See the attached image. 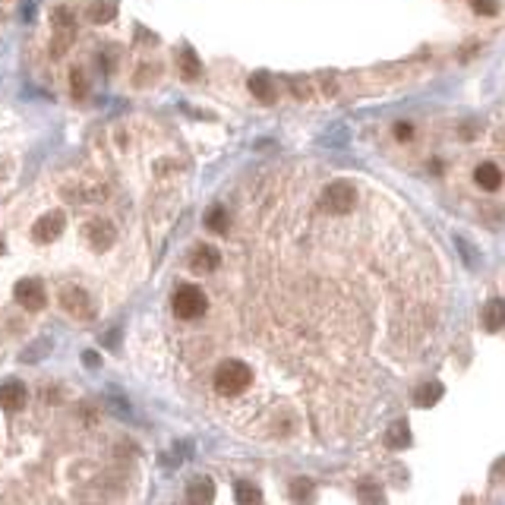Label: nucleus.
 Listing matches in <instances>:
<instances>
[{
    "label": "nucleus",
    "mask_w": 505,
    "mask_h": 505,
    "mask_svg": "<svg viewBox=\"0 0 505 505\" xmlns=\"http://www.w3.org/2000/svg\"><path fill=\"white\" fill-rule=\"evenodd\" d=\"M252 382V370L243 360H224V363L215 370V391L218 395H240L246 385Z\"/></svg>",
    "instance_id": "1"
},
{
    "label": "nucleus",
    "mask_w": 505,
    "mask_h": 505,
    "mask_svg": "<svg viewBox=\"0 0 505 505\" xmlns=\"http://www.w3.org/2000/svg\"><path fill=\"white\" fill-rule=\"evenodd\" d=\"M208 300L206 294H202L196 284H183V288H177L174 294V313L180 316V319H199L202 313H206Z\"/></svg>",
    "instance_id": "2"
},
{
    "label": "nucleus",
    "mask_w": 505,
    "mask_h": 505,
    "mask_svg": "<svg viewBox=\"0 0 505 505\" xmlns=\"http://www.w3.org/2000/svg\"><path fill=\"white\" fill-rule=\"evenodd\" d=\"M322 206L328 208V212H347V208L357 206V189H354L351 180H335L325 187V193H322Z\"/></svg>",
    "instance_id": "3"
},
{
    "label": "nucleus",
    "mask_w": 505,
    "mask_h": 505,
    "mask_svg": "<svg viewBox=\"0 0 505 505\" xmlns=\"http://www.w3.org/2000/svg\"><path fill=\"white\" fill-rule=\"evenodd\" d=\"M60 307L67 309L73 319H92L95 309H92V297L79 288V284H67L60 290Z\"/></svg>",
    "instance_id": "4"
},
{
    "label": "nucleus",
    "mask_w": 505,
    "mask_h": 505,
    "mask_svg": "<svg viewBox=\"0 0 505 505\" xmlns=\"http://www.w3.org/2000/svg\"><path fill=\"white\" fill-rule=\"evenodd\" d=\"M63 224H67L63 212L60 208H50V212H44L41 218L32 224V240H35V243H54V240L60 237Z\"/></svg>",
    "instance_id": "5"
},
{
    "label": "nucleus",
    "mask_w": 505,
    "mask_h": 505,
    "mask_svg": "<svg viewBox=\"0 0 505 505\" xmlns=\"http://www.w3.org/2000/svg\"><path fill=\"white\" fill-rule=\"evenodd\" d=\"M13 297H16L19 307L32 309V313L44 309V303H48L44 284H41V281H35V278H25V281H19V284H16V290H13Z\"/></svg>",
    "instance_id": "6"
},
{
    "label": "nucleus",
    "mask_w": 505,
    "mask_h": 505,
    "mask_svg": "<svg viewBox=\"0 0 505 505\" xmlns=\"http://www.w3.org/2000/svg\"><path fill=\"white\" fill-rule=\"evenodd\" d=\"M82 234H86L88 246H92L95 252H105L107 246L114 243V224L105 218H92L86 227H82Z\"/></svg>",
    "instance_id": "7"
},
{
    "label": "nucleus",
    "mask_w": 505,
    "mask_h": 505,
    "mask_svg": "<svg viewBox=\"0 0 505 505\" xmlns=\"http://www.w3.org/2000/svg\"><path fill=\"white\" fill-rule=\"evenodd\" d=\"M25 398H29V391H25V385L19 382V379H6V382L0 385V408L19 410V408H25Z\"/></svg>",
    "instance_id": "8"
},
{
    "label": "nucleus",
    "mask_w": 505,
    "mask_h": 505,
    "mask_svg": "<svg viewBox=\"0 0 505 505\" xmlns=\"http://www.w3.org/2000/svg\"><path fill=\"white\" fill-rule=\"evenodd\" d=\"M221 262L218 250L215 246H196L193 259H189V265H193V271H199V275H208V271H215Z\"/></svg>",
    "instance_id": "9"
},
{
    "label": "nucleus",
    "mask_w": 505,
    "mask_h": 505,
    "mask_svg": "<svg viewBox=\"0 0 505 505\" xmlns=\"http://www.w3.org/2000/svg\"><path fill=\"white\" fill-rule=\"evenodd\" d=\"M483 328L486 332H502L505 328V303L502 300H490L483 307Z\"/></svg>",
    "instance_id": "10"
},
{
    "label": "nucleus",
    "mask_w": 505,
    "mask_h": 505,
    "mask_svg": "<svg viewBox=\"0 0 505 505\" xmlns=\"http://www.w3.org/2000/svg\"><path fill=\"white\" fill-rule=\"evenodd\" d=\"M473 180H477V187H483V189H499L502 170H499L492 161H483V164H477V170H473Z\"/></svg>",
    "instance_id": "11"
},
{
    "label": "nucleus",
    "mask_w": 505,
    "mask_h": 505,
    "mask_svg": "<svg viewBox=\"0 0 505 505\" xmlns=\"http://www.w3.org/2000/svg\"><path fill=\"white\" fill-rule=\"evenodd\" d=\"M187 496H189V502H212V499H215L212 480H208V477H196L193 483H189Z\"/></svg>",
    "instance_id": "12"
},
{
    "label": "nucleus",
    "mask_w": 505,
    "mask_h": 505,
    "mask_svg": "<svg viewBox=\"0 0 505 505\" xmlns=\"http://www.w3.org/2000/svg\"><path fill=\"white\" fill-rule=\"evenodd\" d=\"M114 16H117V4H114V0H95L92 10H88V19H92L95 25L111 22Z\"/></svg>",
    "instance_id": "13"
},
{
    "label": "nucleus",
    "mask_w": 505,
    "mask_h": 505,
    "mask_svg": "<svg viewBox=\"0 0 505 505\" xmlns=\"http://www.w3.org/2000/svg\"><path fill=\"white\" fill-rule=\"evenodd\" d=\"M180 76H183V79H189V82L199 79V76H202V63H199V57H196L189 48H183V50H180Z\"/></svg>",
    "instance_id": "14"
},
{
    "label": "nucleus",
    "mask_w": 505,
    "mask_h": 505,
    "mask_svg": "<svg viewBox=\"0 0 505 505\" xmlns=\"http://www.w3.org/2000/svg\"><path fill=\"white\" fill-rule=\"evenodd\" d=\"M250 92L256 95L259 101H265V105H269V101H275V86H271V79L265 73H256L250 79Z\"/></svg>",
    "instance_id": "15"
},
{
    "label": "nucleus",
    "mask_w": 505,
    "mask_h": 505,
    "mask_svg": "<svg viewBox=\"0 0 505 505\" xmlns=\"http://www.w3.org/2000/svg\"><path fill=\"white\" fill-rule=\"evenodd\" d=\"M389 445L391 448H408L410 445V429H408V423L404 420H398V423H391L389 426Z\"/></svg>",
    "instance_id": "16"
},
{
    "label": "nucleus",
    "mask_w": 505,
    "mask_h": 505,
    "mask_svg": "<svg viewBox=\"0 0 505 505\" xmlns=\"http://www.w3.org/2000/svg\"><path fill=\"white\" fill-rule=\"evenodd\" d=\"M206 227L208 231H215V234H224L227 231V212H224V206H212L206 212Z\"/></svg>",
    "instance_id": "17"
},
{
    "label": "nucleus",
    "mask_w": 505,
    "mask_h": 505,
    "mask_svg": "<svg viewBox=\"0 0 505 505\" xmlns=\"http://www.w3.org/2000/svg\"><path fill=\"white\" fill-rule=\"evenodd\" d=\"M439 398H442V385L439 382H426L423 389H417V404H420V408H433Z\"/></svg>",
    "instance_id": "18"
},
{
    "label": "nucleus",
    "mask_w": 505,
    "mask_h": 505,
    "mask_svg": "<svg viewBox=\"0 0 505 505\" xmlns=\"http://www.w3.org/2000/svg\"><path fill=\"white\" fill-rule=\"evenodd\" d=\"M237 502H262V492L256 490V486H250V483H237Z\"/></svg>",
    "instance_id": "19"
},
{
    "label": "nucleus",
    "mask_w": 505,
    "mask_h": 505,
    "mask_svg": "<svg viewBox=\"0 0 505 505\" xmlns=\"http://www.w3.org/2000/svg\"><path fill=\"white\" fill-rule=\"evenodd\" d=\"M471 4L473 13H480V16H496V0H467Z\"/></svg>",
    "instance_id": "20"
},
{
    "label": "nucleus",
    "mask_w": 505,
    "mask_h": 505,
    "mask_svg": "<svg viewBox=\"0 0 505 505\" xmlns=\"http://www.w3.org/2000/svg\"><path fill=\"white\" fill-rule=\"evenodd\" d=\"M69 86H73V98H82V95H86V76H82V69H73V73H69Z\"/></svg>",
    "instance_id": "21"
},
{
    "label": "nucleus",
    "mask_w": 505,
    "mask_h": 505,
    "mask_svg": "<svg viewBox=\"0 0 505 505\" xmlns=\"http://www.w3.org/2000/svg\"><path fill=\"white\" fill-rule=\"evenodd\" d=\"M309 496V480H297L294 483V499H307Z\"/></svg>",
    "instance_id": "22"
},
{
    "label": "nucleus",
    "mask_w": 505,
    "mask_h": 505,
    "mask_svg": "<svg viewBox=\"0 0 505 505\" xmlns=\"http://www.w3.org/2000/svg\"><path fill=\"white\" fill-rule=\"evenodd\" d=\"M395 136L398 139H410V136H414V130H410V123H398L395 126Z\"/></svg>",
    "instance_id": "23"
},
{
    "label": "nucleus",
    "mask_w": 505,
    "mask_h": 505,
    "mask_svg": "<svg viewBox=\"0 0 505 505\" xmlns=\"http://www.w3.org/2000/svg\"><path fill=\"white\" fill-rule=\"evenodd\" d=\"M0 252H4V240H0Z\"/></svg>",
    "instance_id": "24"
}]
</instances>
